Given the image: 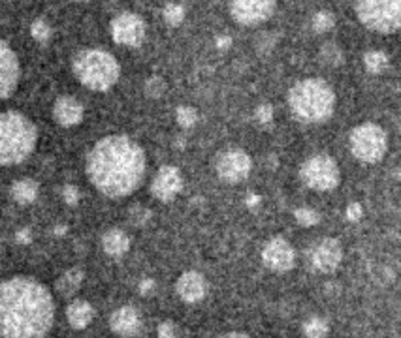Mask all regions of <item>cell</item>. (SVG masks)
<instances>
[{
  "mask_svg": "<svg viewBox=\"0 0 401 338\" xmlns=\"http://www.w3.org/2000/svg\"><path fill=\"white\" fill-rule=\"evenodd\" d=\"M87 175L104 196L127 198L143 181L146 152L127 135H108L89 152Z\"/></svg>",
  "mask_w": 401,
  "mask_h": 338,
  "instance_id": "6da1fadb",
  "label": "cell"
},
{
  "mask_svg": "<svg viewBox=\"0 0 401 338\" xmlns=\"http://www.w3.org/2000/svg\"><path fill=\"white\" fill-rule=\"evenodd\" d=\"M55 318L53 297L31 278H12L0 284V337H43Z\"/></svg>",
  "mask_w": 401,
  "mask_h": 338,
  "instance_id": "7a4b0ae2",
  "label": "cell"
},
{
  "mask_svg": "<svg viewBox=\"0 0 401 338\" xmlns=\"http://www.w3.org/2000/svg\"><path fill=\"white\" fill-rule=\"evenodd\" d=\"M292 113L304 122L328 121L335 109V94L323 79H304L288 92Z\"/></svg>",
  "mask_w": 401,
  "mask_h": 338,
  "instance_id": "3957f363",
  "label": "cell"
},
{
  "mask_svg": "<svg viewBox=\"0 0 401 338\" xmlns=\"http://www.w3.org/2000/svg\"><path fill=\"white\" fill-rule=\"evenodd\" d=\"M36 126L17 111L0 113V166L21 163L36 147Z\"/></svg>",
  "mask_w": 401,
  "mask_h": 338,
  "instance_id": "277c9868",
  "label": "cell"
},
{
  "mask_svg": "<svg viewBox=\"0 0 401 338\" xmlns=\"http://www.w3.org/2000/svg\"><path fill=\"white\" fill-rule=\"evenodd\" d=\"M73 75L91 91H110L121 75V66L115 57L102 49L79 51L72 61Z\"/></svg>",
  "mask_w": 401,
  "mask_h": 338,
  "instance_id": "5b68a950",
  "label": "cell"
},
{
  "mask_svg": "<svg viewBox=\"0 0 401 338\" xmlns=\"http://www.w3.org/2000/svg\"><path fill=\"white\" fill-rule=\"evenodd\" d=\"M356 15L370 31L394 34L401 23V0H356Z\"/></svg>",
  "mask_w": 401,
  "mask_h": 338,
  "instance_id": "8992f818",
  "label": "cell"
},
{
  "mask_svg": "<svg viewBox=\"0 0 401 338\" xmlns=\"http://www.w3.org/2000/svg\"><path fill=\"white\" fill-rule=\"evenodd\" d=\"M351 151L360 162L377 163L388 151V138L381 126L373 122L360 124L351 133Z\"/></svg>",
  "mask_w": 401,
  "mask_h": 338,
  "instance_id": "52a82bcc",
  "label": "cell"
},
{
  "mask_svg": "<svg viewBox=\"0 0 401 338\" xmlns=\"http://www.w3.org/2000/svg\"><path fill=\"white\" fill-rule=\"evenodd\" d=\"M302 181L316 192H330L339 184V168L328 154H315L302 166Z\"/></svg>",
  "mask_w": 401,
  "mask_h": 338,
  "instance_id": "ba28073f",
  "label": "cell"
},
{
  "mask_svg": "<svg viewBox=\"0 0 401 338\" xmlns=\"http://www.w3.org/2000/svg\"><path fill=\"white\" fill-rule=\"evenodd\" d=\"M111 38L125 47H138L146 40V21L136 13H119L111 21Z\"/></svg>",
  "mask_w": 401,
  "mask_h": 338,
  "instance_id": "9c48e42d",
  "label": "cell"
},
{
  "mask_svg": "<svg viewBox=\"0 0 401 338\" xmlns=\"http://www.w3.org/2000/svg\"><path fill=\"white\" fill-rule=\"evenodd\" d=\"M215 169H217V175L223 181L234 184V182H241L249 177L251 169H253V160L245 151L230 149L217 158Z\"/></svg>",
  "mask_w": 401,
  "mask_h": 338,
  "instance_id": "30bf717a",
  "label": "cell"
},
{
  "mask_svg": "<svg viewBox=\"0 0 401 338\" xmlns=\"http://www.w3.org/2000/svg\"><path fill=\"white\" fill-rule=\"evenodd\" d=\"M275 0H230L232 17L239 24H260L272 17Z\"/></svg>",
  "mask_w": 401,
  "mask_h": 338,
  "instance_id": "8fae6325",
  "label": "cell"
},
{
  "mask_svg": "<svg viewBox=\"0 0 401 338\" xmlns=\"http://www.w3.org/2000/svg\"><path fill=\"white\" fill-rule=\"evenodd\" d=\"M262 261L269 271L286 272L296 263V252L290 247V242L281 237H274L272 241L266 242V247L262 250Z\"/></svg>",
  "mask_w": 401,
  "mask_h": 338,
  "instance_id": "7c38bea8",
  "label": "cell"
},
{
  "mask_svg": "<svg viewBox=\"0 0 401 338\" xmlns=\"http://www.w3.org/2000/svg\"><path fill=\"white\" fill-rule=\"evenodd\" d=\"M19 68L17 54L6 42L0 40V102L6 100L13 94L19 83Z\"/></svg>",
  "mask_w": 401,
  "mask_h": 338,
  "instance_id": "4fadbf2b",
  "label": "cell"
},
{
  "mask_svg": "<svg viewBox=\"0 0 401 338\" xmlns=\"http://www.w3.org/2000/svg\"><path fill=\"white\" fill-rule=\"evenodd\" d=\"M311 265L316 272H332L343 260V248L335 239H323L311 250Z\"/></svg>",
  "mask_w": 401,
  "mask_h": 338,
  "instance_id": "5bb4252c",
  "label": "cell"
},
{
  "mask_svg": "<svg viewBox=\"0 0 401 338\" xmlns=\"http://www.w3.org/2000/svg\"><path fill=\"white\" fill-rule=\"evenodd\" d=\"M181 188L183 177L179 169L174 168V166H164V168L158 169V173L151 182L153 196L160 201H171L177 193L181 192Z\"/></svg>",
  "mask_w": 401,
  "mask_h": 338,
  "instance_id": "9a60e30c",
  "label": "cell"
},
{
  "mask_svg": "<svg viewBox=\"0 0 401 338\" xmlns=\"http://www.w3.org/2000/svg\"><path fill=\"white\" fill-rule=\"evenodd\" d=\"M176 291L185 302H190V304L200 302L207 293L206 278L196 271L183 272L176 282Z\"/></svg>",
  "mask_w": 401,
  "mask_h": 338,
  "instance_id": "2e32d148",
  "label": "cell"
},
{
  "mask_svg": "<svg viewBox=\"0 0 401 338\" xmlns=\"http://www.w3.org/2000/svg\"><path fill=\"white\" fill-rule=\"evenodd\" d=\"M110 327L111 331L115 335H121V337H132V335H138L141 327V320L138 310L132 307H121L119 310H115L110 318Z\"/></svg>",
  "mask_w": 401,
  "mask_h": 338,
  "instance_id": "e0dca14e",
  "label": "cell"
},
{
  "mask_svg": "<svg viewBox=\"0 0 401 338\" xmlns=\"http://www.w3.org/2000/svg\"><path fill=\"white\" fill-rule=\"evenodd\" d=\"M53 117L61 126H76L83 119V105L72 96H61L53 105Z\"/></svg>",
  "mask_w": 401,
  "mask_h": 338,
  "instance_id": "ac0fdd59",
  "label": "cell"
},
{
  "mask_svg": "<svg viewBox=\"0 0 401 338\" xmlns=\"http://www.w3.org/2000/svg\"><path fill=\"white\" fill-rule=\"evenodd\" d=\"M102 248L104 252L108 256H113V258H121L128 252L130 248V239L122 230H108L102 237Z\"/></svg>",
  "mask_w": 401,
  "mask_h": 338,
  "instance_id": "d6986e66",
  "label": "cell"
},
{
  "mask_svg": "<svg viewBox=\"0 0 401 338\" xmlns=\"http://www.w3.org/2000/svg\"><path fill=\"white\" fill-rule=\"evenodd\" d=\"M92 316H94V310L87 301H72L66 308V318L68 323L73 327V329H85L89 323L92 321Z\"/></svg>",
  "mask_w": 401,
  "mask_h": 338,
  "instance_id": "ffe728a7",
  "label": "cell"
},
{
  "mask_svg": "<svg viewBox=\"0 0 401 338\" xmlns=\"http://www.w3.org/2000/svg\"><path fill=\"white\" fill-rule=\"evenodd\" d=\"M12 198L21 205H29L38 198V182L32 179H21L12 184Z\"/></svg>",
  "mask_w": 401,
  "mask_h": 338,
  "instance_id": "44dd1931",
  "label": "cell"
},
{
  "mask_svg": "<svg viewBox=\"0 0 401 338\" xmlns=\"http://www.w3.org/2000/svg\"><path fill=\"white\" fill-rule=\"evenodd\" d=\"M81 282H83V271H81V269H68V271L57 280V291H59L62 297H70L79 290Z\"/></svg>",
  "mask_w": 401,
  "mask_h": 338,
  "instance_id": "7402d4cb",
  "label": "cell"
},
{
  "mask_svg": "<svg viewBox=\"0 0 401 338\" xmlns=\"http://www.w3.org/2000/svg\"><path fill=\"white\" fill-rule=\"evenodd\" d=\"M364 66L370 73H383L388 68V57L383 51H367L364 54Z\"/></svg>",
  "mask_w": 401,
  "mask_h": 338,
  "instance_id": "603a6c76",
  "label": "cell"
},
{
  "mask_svg": "<svg viewBox=\"0 0 401 338\" xmlns=\"http://www.w3.org/2000/svg\"><path fill=\"white\" fill-rule=\"evenodd\" d=\"M318 57H321V62H323V64H328V66H341V64H343V59H345L341 47L334 42L324 43L323 47H321Z\"/></svg>",
  "mask_w": 401,
  "mask_h": 338,
  "instance_id": "cb8c5ba5",
  "label": "cell"
},
{
  "mask_svg": "<svg viewBox=\"0 0 401 338\" xmlns=\"http://www.w3.org/2000/svg\"><path fill=\"white\" fill-rule=\"evenodd\" d=\"M176 121L181 128H192L198 121V113H196L195 108L190 105H179L176 109Z\"/></svg>",
  "mask_w": 401,
  "mask_h": 338,
  "instance_id": "d4e9b609",
  "label": "cell"
},
{
  "mask_svg": "<svg viewBox=\"0 0 401 338\" xmlns=\"http://www.w3.org/2000/svg\"><path fill=\"white\" fill-rule=\"evenodd\" d=\"M294 218L300 226L304 228H311V226H316L321 222V214L315 211V209H309V207H300L294 211Z\"/></svg>",
  "mask_w": 401,
  "mask_h": 338,
  "instance_id": "484cf974",
  "label": "cell"
},
{
  "mask_svg": "<svg viewBox=\"0 0 401 338\" xmlns=\"http://www.w3.org/2000/svg\"><path fill=\"white\" fill-rule=\"evenodd\" d=\"M334 24H335V19L330 12H318L313 15V19H311V27H313V31L318 32V34L332 31V27H334Z\"/></svg>",
  "mask_w": 401,
  "mask_h": 338,
  "instance_id": "4316f807",
  "label": "cell"
},
{
  "mask_svg": "<svg viewBox=\"0 0 401 338\" xmlns=\"http://www.w3.org/2000/svg\"><path fill=\"white\" fill-rule=\"evenodd\" d=\"M304 332L307 337H326L328 335V323L323 318H311L304 323Z\"/></svg>",
  "mask_w": 401,
  "mask_h": 338,
  "instance_id": "83f0119b",
  "label": "cell"
},
{
  "mask_svg": "<svg viewBox=\"0 0 401 338\" xmlns=\"http://www.w3.org/2000/svg\"><path fill=\"white\" fill-rule=\"evenodd\" d=\"M143 92L149 98H160L166 92V83L164 79L158 78V75H151L143 84Z\"/></svg>",
  "mask_w": 401,
  "mask_h": 338,
  "instance_id": "f1b7e54d",
  "label": "cell"
},
{
  "mask_svg": "<svg viewBox=\"0 0 401 338\" xmlns=\"http://www.w3.org/2000/svg\"><path fill=\"white\" fill-rule=\"evenodd\" d=\"M183 19H185V10H183L181 4H177V2H170V4H166L164 8V21L170 27H177V24L183 23Z\"/></svg>",
  "mask_w": 401,
  "mask_h": 338,
  "instance_id": "f546056e",
  "label": "cell"
},
{
  "mask_svg": "<svg viewBox=\"0 0 401 338\" xmlns=\"http://www.w3.org/2000/svg\"><path fill=\"white\" fill-rule=\"evenodd\" d=\"M31 34L36 42L45 43L49 38H51V27H49L43 19H36V21L31 24Z\"/></svg>",
  "mask_w": 401,
  "mask_h": 338,
  "instance_id": "4dcf8cb0",
  "label": "cell"
},
{
  "mask_svg": "<svg viewBox=\"0 0 401 338\" xmlns=\"http://www.w3.org/2000/svg\"><path fill=\"white\" fill-rule=\"evenodd\" d=\"M128 220H130L134 226L141 228V226H146V223L151 220V212H149V209H146V207L134 205L132 209L128 211Z\"/></svg>",
  "mask_w": 401,
  "mask_h": 338,
  "instance_id": "1f68e13d",
  "label": "cell"
},
{
  "mask_svg": "<svg viewBox=\"0 0 401 338\" xmlns=\"http://www.w3.org/2000/svg\"><path fill=\"white\" fill-rule=\"evenodd\" d=\"M275 43H277V34H274V32H262L260 36L256 38V49H258L260 53L272 51Z\"/></svg>",
  "mask_w": 401,
  "mask_h": 338,
  "instance_id": "d6a6232c",
  "label": "cell"
},
{
  "mask_svg": "<svg viewBox=\"0 0 401 338\" xmlns=\"http://www.w3.org/2000/svg\"><path fill=\"white\" fill-rule=\"evenodd\" d=\"M255 119L260 122V124H269V122L274 121V108H272L269 103H262V105L256 108Z\"/></svg>",
  "mask_w": 401,
  "mask_h": 338,
  "instance_id": "836d02e7",
  "label": "cell"
},
{
  "mask_svg": "<svg viewBox=\"0 0 401 338\" xmlns=\"http://www.w3.org/2000/svg\"><path fill=\"white\" fill-rule=\"evenodd\" d=\"M62 200L66 201L68 205H76L79 201L78 188L73 186V184H66V186L62 188Z\"/></svg>",
  "mask_w": 401,
  "mask_h": 338,
  "instance_id": "e575fe53",
  "label": "cell"
},
{
  "mask_svg": "<svg viewBox=\"0 0 401 338\" xmlns=\"http://www.w3.org/2000/svg\"><path fill=\"white\" fill-rule=\"evenodd\" d=\"M346 220H351V222H358L360 218H362V207L358 203H351V205L346 207Z\"/></svg>",
  "mask_w": 401,
  "mask_h": 338,
  "instance_id": "d590c367",
  "label": "cell"
},
{
  "mask_svg": "<svg viewBox=\"0 0 401 338\" xmlns=\"http://www.w3.org/2000/svg\"><path fill=\"white\" fill-rule=\"evenodd\" d=\"M158 337H176V325L171 321H164L158 325Z\"/></svg>",
  "mask_w": 401,
  "mask_h": 338,
  "instance_id": "8d00e7d4",
  "label": "cell"
},
{
  "mask_svg": "<svg viewBox=\"0 0 401 338\" xmlns=\"http://www.w3.org/2000/svg\"><path fill=\"white\" fill-rule=\"evenodd\" d=\"M15 241L19 242V244H29V242L32 241V233L29 228H23V230H19L17 233H15Z\"/></svg>",
  "mask_w": 401,
  "mask_h": 338,
  "instance_id": "74e56055",
  "label": "cell"
},
{
  "mask_svg": "<svg viewBox=\"0 0 401 338\" xmlns=\"http://www.w3.org/2000/svg\"><path fill=\"white\" fill-rule=\"evenodd\" d=\"M215 45L219 49H228L232 45V38L230 36H217L215 40Z\"/></svg>",
  "mask_w": 401,
  "mask_h": 338,
  "instance_id": "f35d334b",
  "label": "cell"
},
{
  "mask_svg": "<svg viewBox=\"0 0 401 338\" xmlns=\"http://www.w3.org/2000/svg\"><path fill=\"white\" fill-rule=\"evenodd\" d=\"M245 205L249 207V209H256V207L260 205V198L256 193H249L247 200H245Z\"/></svg>",
  "mask_w": 401,
  "mask_h": 338,
  "instance_id": "ab89813d",
  "label": "cell"
},
{
  "mask_svg": "<svg viewBox=\"0 0 401 338\" xmlns=\"http://www.w3.org/2000/svg\"><path fill=\"white\" fill-rule=\"evenodd\" d=\"M153 288H155V284H153V280H143L140 284V291L143 293V295H147V293H151Z\"/></svg>",
  "mask_w": 401,
  "mask_h": 338,
  "instance_id": "60d3db41",
  "label": "cell"
},
{
  "mask_svg": "<svg viewBox=\"0 0 401 338\" xmlns=\"http://www.w3.org/2000/svg\"><path fill=\"white\" fill-rule=\"evenodd\" d=\"M53 233H55V235H64V233H66V226H57Z\"/></svg>",
  "mask_w": 401,
  "mask_h": 338,
  "instance_id": "b9f144b4",
  "label": "cell"
},
{
  "mask_svg": "<svg viewBox=\"0 0 401 338\" xmlns=\"http://www.w3.org/2000/svg\"><path fill=\"white\" fill-rule=\"evenodd\" d=\"M228 337H247V335H244V332H230Z\"/></svg>",
  "mask_w": 401,
  "mask_h": 338,
  "instance_id": "7bdbcfd3",
  "label": "cell"
},
{
  "mask_svg": "<svg viewBox=\"0 0 401 338\" xmlns=\"http://www.w3.org/2000/svg\"><path fill=\"white\" fill-rule=\"evenodd\" d=\"M76 2H87V0H76Z\"/></svg>",
  "mask_w": 401,
  "mask_h": 338,
  "instance_id": "ee69618b",
  "label": "cell"
}]
</instances>
